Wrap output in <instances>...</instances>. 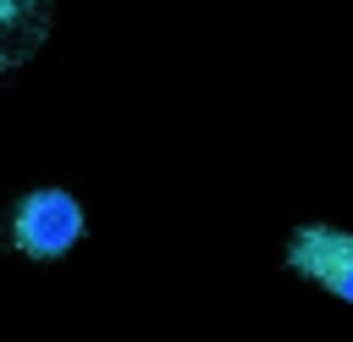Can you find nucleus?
I'll return each mask as SVG.
<instances>
[{
  "mask_svg": "<svg viewBox=\"0 0 353 342\" xmlns=\"http://www.w3.org/2000/svg\"><path fill=\"white\" fill-rule=\"evenodd\" d=\"M287 265L309 281H320L325 292H336L342 303H353V232L342 226H298L287 237Z\"/></svg>",
  "mask_w": 353,
  "mask_h": 342,
  "instance_id": "obj_2",
  "label": "nucleus"
},
{
  "mask_svg": "<svg viewBox=\"0 0 353 342\" xmlns=\"http://www.w3.org/2000/svg\"><path fill=\"white\" fill-rule=\"evenodd\" d=\"M83 237V204L66 188H33L11 215V243L28 259H61Z\"/></svg>",
  "mask_w": 353,
  "mask_h": 342,
  "instance_id": "obj_1",
  "label": "nucleus"
},
{
  "mask_svg": "<svg viewBox=\"0 0 353 342\" xmlns=\"http://www.w3.org/2000/svg\"><path fill=\"white\" fill-rule=\"evenodd\" d=\"M55 22V0H0V72L28 66Z\"/></svg>",
  "mask_w": 353,
  "mask_h": 342,
  "instance_id": "obj_3",
  "label": "nucleus"
}]
</instances>
